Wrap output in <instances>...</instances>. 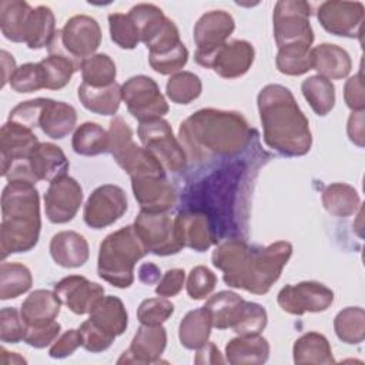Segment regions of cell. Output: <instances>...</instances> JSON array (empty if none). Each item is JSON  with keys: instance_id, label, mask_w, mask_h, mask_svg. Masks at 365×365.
Returning a JSON list of instances; mask_svg holds the SVG:
<instances>
[{"instance_id": "obj_1", "label": "cell", "mask_w": 365, "mask_h": 365, "mask_svg": "<svg viewBox=\"0 0 365 365\" xmlns=\"http://www.w3.org/2000/svg\"><path fill=\"white\" fill-rule=\"evenodd\" d=\"M291 255L292 245L288 241L252 247L244 240L230 238L212 252V265L222 271L228 287L262 295L278 281Z\"/></svg>"}, {"instance_id": "obj_2", "label": "cell", "mask_w": 365, "mask_h": 365, "mask_svg": "<svg viewBox=\"0 0 365 365\" xmlns=\"http://www.w3.org/2000/svg\"><path fill=\"white\" fill-rule=\"evenodd\" d=\"M251 133L252 130L241 113L217 108L195 111L178 128L187 158L195 163L242 153L251 141Z\"/></svg>"}, {"instance_id": "obj_3", "label": "cell", "mask_w": 365, "mask_h": 365, "mask_svg": "<svg viewBox=\"0 0 365 365\" xmlns=\"http://www.w3.org/2000/svg\"><path fill=\"white\" fill-rule=\"evenodd\" d=\"M264 143L285 157L305 155L312 145L309 121L291 90L281 84H267L257 97Z\"/></svg>"}, {"instance_id": "obj_4", "label": "cell", "mask_w": 365, "mask_h": 365, "mask_svg": "<svg viewBox=\"0 0 365 365\" xmlns=\"http://www.w3.org/2000/svg\"><path fill=\"white\" fill-rule=\"evenodd\" d=\"M0 257L33 250L40 237V195L33 184L7 182L1 194Z\"/></svg>"}, {"instance_id": "obj_5", "label": "cell", "mask_w": 365, "mask_h": 365, "mask_svg": "<svg viewBox=\"0 0 365 365\" xmlns=\"http://www.w3.org/2000/svg\"><path fill=\"white\" fill-rule=\"evenodd\" d=\"M145 254L148 251L134 225L123 227L108 234L100 244L98 277L117 288H128L134 282V267Z\"/></svg>"}, {"instance_id": "obj_6", "label": "cell", "mask_w": 365, "mask_h": 365, "mask_svg": "<svg viewBox=\"0 0 365 365\" xmlns=\"http://www.w3.org/2000/svg\"><path fill=\"white\" fill-rule=\"evenodd\" d=\"M311 6L302 0H279L275 3L272 24L278 48L305 47L314 43V30L309 23Z\"/></svg>"}, {"instance_id": "obj_7", "label": "cell", "mask_w": 365, "mask_h": 365, "mask_svg": "<svg viewBox=\"0 0 365 365\" xmlns=\"http://www.w3.org/2000/svg\"><path fill=\"white\" fill-rule=\"evenodd\" d=\"M101 44V29L96 19L77 14L70 17L61 30H57L50 41L48 51H61L74 60H83L96 54Z\"/></svg>"}, {"instance_id": "obj_8", "label": "cell", "mask_w": 365, "mask_h": 365, "mask_svg": "<svg viewBox=\"0 0 365 365\" xmlns=\"http://www.w3.org/2000/svg\"><path fill=\"white\" fill-rule=\"evenodd\" d=\"M138 138L168 173H182L187 167V154L174 137L170 123L164 118L140 123L137 128Z\"/></svg>"}, {"instance_id": "obj_9", "label": "cell", "mask_w": 365, "mask_h": 365, "mask_svg": "<svg viewBox=\"0 0 365 365\" xmlns=\"http://www.w3.org/2000/svg\"><path fill=\"white\" fill-rule=\"evenodd\" d=\"M121 96L128 113L140 123L163 118L168 113V103L158 84L148 76L130 77L121 84Z\"/></svg>"}, {"instance_id": "obj_10", "label": "cell", "mask_w": 365, "mask_h": 365, "mask_svg": "<svg viewBox=\"0 0 365 365\" xmlns=\"http://www.w3.org/2000/svg\"><path fill=\"white\" fill-rule=\"evenodd\" d=\"M278 305L291 315L327 311L334 302V291L317 281L288 284L278 292Z\"/></svg>"}, {"instance_id": "obj_11", "label": "cell", "mask_w": 365, "mask_h": 365, "mask_svg": "<svg viewBox=\"0 0 365 365\" xmlns=\"http://www.w3.org/2000/svg\"><path fill=\"white\" fill-rule=\"evenodd\" d=\"M134 230L148 252L160 257L173 255L181 251L174 231V221L163 214L140 211L134 221Z\"/></svg>"}, {"instance_id": "obj_12", "label": "cell", "mask_w": 365, "mask_h": 365, "mask_svg": "<svg viewBox=\"0 0 365 365\" xmlns=\"http://www.w3.org/2000/svg\"><path fill=\"white\" fill-rule=\"evenodd\" d=\"M127 208L128 201L124 190L114 184H104L90 194L83 218L88 227L101 230L120 220Z\"/></svg>"}, {"instance_id": "obj_13", "label": "cell", "mask_w": 365, "mask_h": 365, "mask_svg": "<svg viewBox=\"0 0 365 365\" xmlns=\"http://www.w3.org/2000/svg\"><path fill=\"white\" fill-rule=\"evenodd\" d=\"M365 7L361 1H324L317 10V19L325 31L339 36L355 38L361 37Z\"/></svg>"}, {"instance_id": "obj_14", "label": "cell", "mask_w": 365, "mask_h": 365, "mask_svg": "<svg viewBox=\"0 0 365 365\" xmlns=\"http://www.w3.org/2000/svg\"><path fill=\"white\" fill-rule=\"evenodd\" d=\"M255 50L247 40H232L225 43L214 53L195 58V61L215 71L222 78H238L244 76L252 66Z\"/></svg>"}, {"instance_id": "obj_15", "label": "cell", "mask_w": 365, "mask_h": 365, "mask_svg": "<svg viewBox=\"0 0 365 365\" xmlns=\"http://www.w3.org/2000/svg\"><path fill=\"white\" fill-rule=\"evenodd\" d=\"M83 202V188L70 175L53 180L44 194L46 217L53 224L71 221Z\"/></svg>"}, {"instance_id": "obj_16", "label": "cell", "mask_w": 365, "mask_h": 365, "mask_svg": "<svg viewBox=\"0 0 365 365\" xmlns=\"http://www.w3.org/2000/svg\"><path fill=\"white\" fill-rule=\"evenodd\" d=\"M131 178V188L141 211L163 214L177 202V190L165 174H141Z\"/></svg>"}, {"instance_id": "obj_17", "label": "cell", "mask_w": 365, "mask_h": 365, "mask_svg": "<svg viewBox=\"0 0 365 365\" xmlns=\"http://www.w3.org/2000/svg\"><path fill=\"white\" fill-rule=\"evenodd\" d=\"M235 29L232 16L224 10H211L204 13L194 26V43L197 46L194 58L214 53L224 46Z\"/></svg>"}, {"instance_id": "obj_18", "label": "cell", "mask_w": 365, "mask_h": 365, "mask_svg": "<svg viewBox=\"0 0 365 365\" xmlns=\"http://www.w3.org/2000/svg\"><path fill=\"white\" fill-rule=\"evenodd\" d=\"M54 292L61 304L77 315L90 314L104 298V288L81 275H68L60 279L54 285Z\"/></svg>"}, {"instance_id": "obj_19", "label": "cell", "mask_w": 365, "mask_h": 365, "mask_svg": "<svg viewBox=\"0 0 365 365\" xmlns=\"http://www.w3.org/2000/svg\"><path fill=\"white\" fill-rule=\"evenodd\" d=\"M167 345V331L163 325H144L137 329L133 341L118 364H157Z\"/></svg>"}, {"instance_id": "obj_20", "label": "cell", "mask_w": 365, "mask_h": 365, "mask_svg": "<svg viewBox=\"0 0 365 365\" xmlns=\"http://www.w3.org/2000/svg\"><path fill=\"white\" fill-rule=\"evenodd\" d=\"M174 231L182 248L197 252L207 251L215 242L210 215L202 211H181L174 220Z\"/></svg>"}, {"instance_id": "obj_21", "label": "cell", "mask_w": 365, "mask_h": 365, "mask_svg": "<svg viewBox=\"0 0 365 365\" xmlns=\"http://www.w3.org/2000/svg\"><path fill=\"white\" fill-rule=\"evenodd\" d=\"M38 143L33 130L7 120L0 130V171L4 173L14 161L30 158Z\"/></svg>"}, {"instance_id": "obj_22", "label": "cell", "mask_w": 365, "mask_h": 365, "mask_svg": "<svg viewBox=\"0 0 365 365\" xmlns=\"http://www.w3.org/2000/svg\"><path fill=\"white\" fill-rule=\"evenodd\" d=\"M50 255L63 268H78L90 257L88 242L76 231H60L50 241Z\"/></svg>"}, {"instance_id": "obj_23", "label": "cell", "mask_w": 365, "mask_h": 365, "mask_svg": "<svg viewBox=\"0 0 365 365\" xmlns=\"http://www.w3.org/2000/svg\"><path fill=\"white\" fill-rule=\"evenodd\" d=\"M311 57L312 70H317L318 76L328 80L345 78L352 68V61L348 51L336 44H318L311 48Z\"/></svg>"}, {"instance_id": "obj_24", "label": "cell", "mask_w": 365, "mask_h": 365, "mask_svg": "<svg viewBox=\"0 0 365 365\" xmlns=\"http://www.w3.org/2000/svg\"><path fill=\"white\" fill-rule=\"evenodd\" d=\"M30 167L37 181H48L66 175L68 160L63 150L53 143H38L30 155Z\"/></svg>"}, {"instance_id": "obj_25", "label": "cell", "mask_w": 365, "mask_h": 365, "mask_svg": "<svg viewBox=\"0 0 365 365\" xmlns=\"http://www.w3.org/2000/svg\"><path fill=\"white\" fill-rule=\"evenodd\" d=\"M60 307L61 301L54 291L36 289L23 301L20 314L29 327L46 325L56 321Z\"/></svg>"}, {"instance_id": "obj_26", "label": "cell", "mask_w": 365, "mask_h": 365, "mask_svg": "<svg viewBox=\"0 0 365 365\" xmlns=\"http://www.w3.org/2000/svg\"><path fill=\"white\" fill-rule=\"evenodd\" d=\"M247 301L232 291H220L208 298L204 308L211 317L212 327L217 329L232 328L241 318Z\"/></svg>"}, {"instance_id": "obj_27", "label": "cell", "mask_w": 365, "mask_h": 365, "mask_svg": "<svg viewBox=\"0 0 365 365\" xmlns=\"http://www.w3.org/2000/svg\"><path fill=\"white\" fill-rule=\"evenodd\" d=\"M269 356V344L261 335L232 338L225 345V361L231 365H259Z\"/></svg>"}, {"instance_id": "obj_28", "label": "cell", "mask_w": 365, "mask_h": 365, "mask_svg": "<svg viewBox=\"0 0 365 365\" xmlns=\"http://www.w3.org/2000/svg\"><path fill=\"white\" fill-rule=\"evenodd\" d=\"M88 315V321L114 338L124 334L128 325L127 309L123 301L114 295L104 297Z\"/></svg>"}, {"instance_id": "obj_29", "label": "cell", "mask_w": 365, "mask_h": 365, "mask_svg": "<svg viewBox=\"0 0 365 365\" xmlns=\"http://www.w3.org/2000/svg\"><path fill=\"white\" fill-rule=\"evenodd\" d=\"M77 96L83 107L100 115H114L123 100L121 86L118 83L108 87H91L81 83L77 88Z\"/></svg>"}, {"instance_id": "obj_30", "label": "cell", "mask_w": 365, "mask_h": 365, "mask_svg": "<svg viewBox=\"0 0 365 365\" xmlns=\"http://www.w3.org/2000/svg\"><path fill=\"white\" fill-rule=\"evenodd\" d=\"M76 121L77 113L71 104L48 98L38 127L47 137L53 140H61L74 130Z\"/></svg>"}, {"instance_id": "obj_31", "label": "cell", "mask_w": 365, "mask_h": 365, "mask_svg": "<svg viewBox=\"0 0 365 365\" xmlns=\"http://www.w3.org/2000/svg\"><path fill=\"white\" fill-rule=\"evenodd\" d=\"M294 362L298 365H331L335 364L328 339L319 332H307L301 335L292 346Z\"/></svg>"}, {"instance_id": "obj_32", "label": "cell", "mask_w": 365, "mask_h": 365, "mask_svg": "<svg viewBox=\"0 0 365 365\" xmlns=\"http://www.w3.org/2000/svg\"><path fill=\"white\" fill-rule=\"evenodd\" d=\"M33 7L23 0L0 1L1 34L14 43H24L26 29Z\"/></svg>"}, {"instance_id": "obj_33", "label": "cell", "mask_w": 365, "mask_h": 365, "mask_svg": "<svg viewBox=\"0 0 365 365\" xmlns=\"http://www.w3.org/2000/svg\"><path fill=\"white\" fill-rule=\"evenodd\" d=\"M211 328V317L204 307L188 311L178 327L180 344L187 349H198L208 342Z\"/></svg>"}, {"instance_id": "obj_34", "label": "cell", "mask_w": 365, "mask_h": 365, "mask_svg": "<svg viewBox=\"0 0 365 365\" xmlns=\"http://www.w3.org/2000/svg\"><path fill=\"white\" fill-rule=\"evenodd\" d=\"M321 201L327 212L335 217H349L355 214L361 205L358 191L345 182H334L324 188Z\"/></svg>"}, {"instance_id": "obj_35", "label": "cell", "mask_w": 365, "mask_h": 365, "mask_svg": "<svg viewBox=\"0 0 365 365\" xmlns=\"http://www.w3.org/2000/svg\"><path fill=\"white\" fill-rule=\"evenodd\" d=\"M56 31V19L51 9L47 6H37L30 13L24 43L31 50L48 47Z\"/></svg>"}, {"instance_id": "obj_36", "label": "cell", "mask_w": 365, "mask_h": 365, "mask_svg": "<svg viewBox=\"0 0 365 365\" xmlns=\"http://www.w3.org/2000/svg\"><path fill=\"white\" fill-rule=\"evenodd\" d=\"M43 76H44V88L60 90L68 84L71 76L81 70V63L60 53H51L40 61Z\"/></svg>"}, {"instance_id": "obj_37", "label": "cell", "mask_w": 365, "mask_h": 365, "mask_svg": "<svg viewBox=\"0 0 365 365\" xmlns=\"http://www.w3.org/2000/svg\"><path fill=\"white\" fill-rule=\"evenodd\" d=\"M140 145L133 140V130L123 117H114L108 128V153L124 170Z\"/></svg>"}, {"instance_id": "obj_38", "label": "cell", "mask_w": 365, "mask_h": 365, "mask_svg": "<svg viewBox=\"0 0 365 365\" xmlns=\"http://www.w3.org/2000/svg\"><path fill=\"white\" fill-rule=\"evenodd\" d=\"M304 98L317 115H327L335 106V87L331 80L322 76H311L301 84Z\"/></svg>"}, {"instance_id": "obj_39", "label": "cell", "mask_w": 365, "mask_h": 365, "mask_svg": "<svg viewBox=\"0 0 365 365\" xmlns=\"http://www.w3.org/2000/svg\"><path fill=\"white\" fill-rule=\"evenodd\" d=\"M71 147L76 154L87 157L108 153V131L97 123L86 121L74 131Z\"/></svg>"}, {"instance_id": "obj_40", "label": "cell", "mask_w": 365, "mask_h": 365, "mask_svg": "<svg viewBox=\"0 0 365 365\" xmlns=\"http://www.w3.org/2000/svg\"><path fill=\"white\" fill-rule=\"evenodd\" d=\"M33 285L30 269L20 262L0 264V299H13L27 292Z\"/></svg>"}, {"instance_id": "obj_41", "label": "cell", "mask_w": 365, "mask_h": 365, "mask_svg": "<svg viewBox=\"0 0 365 365\" xmlns=\"http://www.w3.org/2000/svg\"><path fill=\"white\" fill-rule=\"evenodd\" d=\"M336 336L349 345H358L365 339V311L361 307H346L334 318Z\"/></svg>"}, {"instance_id": "obj_42", "label": "cell", "mask_w": 365, "mask_h": 365, "mask_svg": "<svg viewBox=\"0 0 365 365\" xmlns=\"http://www.w3.org/2000/svg\"><path fill=\"white\" fill-rule=\"evenodd\" d=\"M128 14L138 29L140 40L145 46L161 31L168 19L160 7L148 3H140L133 6Z\"/></svg>"}, {"instance_id": "obj_43", "label": "cell", "mask_w": 365, "mask_h": 365, "mask_svg": "<svg viewBox=\"0 0 365 365\" xmlns=\"http://www.w3.org/2000/svg\"><path fill=\"white\" fill-rule=\"evenodd\" d=\"M83 83L91 87H108L115 83L117 68L110 56L96 53L81 63Z\"/></svg>"}, {"instance_id": "obj_44", "label": "cell", "mask_w": 365, "mask_h": 365, "mask_svg": "<svg viewBox=\"0 0 365 365\" xmlns=\"http://www.w3.org/2000/svg\"><path fill=\"white\" fill-rule=\"evenodd\" d=\"M202 83L200 77L191 71H178L173 74L165 84L167 97L177 104H190L200 97Z\"/></svg>"}, {"instance_id": "obj_45", "label": "cell", "mask_w": 365, "mask_h": 365, "mask_svg": "<svg viewBox=\"0 0 365 365\" xmlns=\"http://www.w3.org/2000/svg\"><path fill=\"white\" fill-rule=\"evenodd\" d=\"M275 66L285 76H302L312 70L311 48L297 46L278 48Z\"/></svg>"}, {"instance_id": "obj_46", "label": "cell", "mask_w": 365, "mask_h": 365, "mask_svg": "<svg viewBox=\"0 0 365 365\" xmlns=\"http://www.w3.org/2000/svg\"><path fill=\"white\" fill-rule=\"evenodd\" d=\"M108 27L111 40L120 48L131 50L141 41L138 29L128 13H111L108 16Z\"/></svg>"}, {"instance_id": "obj_47", "label": "cell", "mask_w": 365, "mask_h": 365, "mask_svg": "<svg viewBox=\"0 0 365 365\" xmlns=\"http://www.w3.org/2000/svg\"><path fill=\"white\" fill-rule=\"evenodd\" d=\"M268 315L262 305L257 302L247 301L245 309L240 318V321L232 327L234 332L241 336L259 335L267 327Z\"/></svg>"}, {"instance_id": "obj_48", "label": "cell", "mask_w": 365, "mask_h": 365, "mask_svg": "<svg viewBox=\"0 0 365 365\" xmlns=\"http://www.w3.org/2000/svg\"><path fill=\"white\" fill-rule=\"evenodd\" d=\"M10 87L16 93H33L44 88V76L40 63H26L17 67L10 78Z\"/></svg>"}, {"instance_id": "obj_49", "label": "cell", "mask_w": 365, "mask_h": 365, "mask_svg": "<svg viewBox=\"0 0 365 365\" xmlns=\"http://www.w3.org/2000/svg\"><path fill=\"white\" fill-rule=\"evenodd\" d=\"M174 314V305L164 297L144 299L137 309V319L144 325H163Z\"/></svg>"}, {"instance_id": "obj_50", "label": "cell", "mask_w": 365, "mask_h": 365, "mask_svg": "<svg viewBox=\"0 0 365 365\" xmlns=\"http://www.w3.org/2000/svg\"><path fill=\"white\" fill-rule=\"evenodd\" d=\"M150 66L154 71L163 76L175 74L182 70L188 61V50L184 43H180L173 50L163 54H148Z\"/></svg>"}, {"instance_id": "obj_51", "label": "cell", "mask_w": 365, "mask_h": 365, "mask_svg": "<svg viewBox=\"0 0 365 365\" xmlns=\"http://www.w3.org/2000/svg\"><path fill=\"white\" fill-rule=\"evenodd\" d=\"M217 284V277L215 274L204 267V265H197L194 267L187 278V294L191 299L200 301L207 298L215 288Z\"/></svg>"}, {"instance_id": "obj_52", "label": "cell", "mask_w": 365, "mask_h": 365, "mask_svg": "<svg viewBox=\"0 0 365 365\" xmlns=\"http://www.w3.org/2000/svg\"><path fill=\"white\" fill-rule=\"evenodd\" d=\"M48 103V98H33L19 103L9 114V121L24 125L30 130L40 125L41 114Z\"/></svg>"}, {"instance_id": "obj_53", "label": "cell", "mask_w": 365, "mask_h": 365, "mask_svg": "<svg viewBox=\"0 0 365 365\" xmlns=\"http://www.w3.org/2000/svg\"><path fill=\"white\" fill-rule=\"evenodd\" d=\"M26 322L21 314L13 307L0 311V339L4 344H19L24 339Z\"/></svg>"}, {"instance_id": "obj_54", "label": "cell", "mask_w": 365, "mask_h": 365, "mask_svg": "<svg viewBox=\"0 0 365 365\" xmlns=\"http://www.w3.org/2000/svg\"><path fill=\"white\" fill-rule=\"evenodd\" d=\"M80 335H81V346L93 354L103 352L111 346L114 342V336L106 334L100 328H97L91 321H84L80 328Z\"/></svg>"}, {"instance_id": "obj_55", "label": "cell", "mask_w": 365, "mask_h": 365, "mask_svg": "<svg viewBox=\"0 0 365 365\" xmlns=\"http://www.w3.org/2000/svg\"><path fill=\"white\" fill-rule=\"evenodd\" d=\"M60 332H61V325L57 321H53L46 325H37V327L26 325V334L23 341L33 348L41 349L51 345L57 339Z\"/></svg>"}, {"instance_id": "obj_56", "label": "cell", "mask_w": 365, "mask_h": 365, "mask_svg": "<svg viewBox=\"0 0 365 365\" xmlns=\"http://www.w3.org/2000/svg\"><path fill=\"white\" fill-rule=\"evenodd\" d=\"M81 346V335L78 329H67L60 334L57 339L51 344L48 355L54 359H63L70 356L77 348Z\"/></svg>"}, {"instance_id": "obj_57", "label": "cell", "mask_w": 365, "mask_h": 365, "mask_svg": "<svg viewBox=\"0 0 365 365\" xmlns=\"http://www.w3.org/2000/svg\"><path fill=\"white\" fill-rule=\"evenodd\" d=\"M185 282V272L182 268H171L165 271L155 287V294L164 298L175 297L180 294Z\"/></svg>"}, {"instance_id": "obj_58", "label": "cell", "mask_w": 365, "mask_h": 365, "mask_svg": "<svg viewBox=\"0 0 365 365\" xmlns=\"http://www.w3.org/2000/svg\"><path fill=\"white\" fill-rule=\"evenodd\" d=\"M344 100L345 104L352 111H364L365 108V94H364V83H362V71L349 77L344 87Z\"/></svg>"}, {"instance_id": "obj_59", "label": "cell", "mask_w": 365, "mask_h": 365, "mask_svg": "<svg viewBox=\"0 0 365 365\" xmlns=\"http://www.w3.org/2000/svg\"><path fill=\"white\" fill-rule=\"evenodd\" d=\"M346 133L349 140L358 145L364 147L365 140V131H364V111H352V114L348 118L346 124Z\"/></svg>"}, {"instance_id": "obj_60", "label": "cell", "mask_w": 365, "mask_h": 365, "mask_svg": "<svg viewBox=\"0 0 365 365\" xmlns=\"http://www.w3.org/2000/svg\"><path fill=\"white\" fill-rule=\"evenodd\" d=\"M195 364H224L225 359L222 358L220 349L212 344L207 342L201 348L197 349V355L194 359Z\"/></svg>"}, {"instance_id": "obj_61", "label": "cell", "mask_w": 365, "mask_h": 365, "mask_svg": "<svg viewBox=\"0 0 365 365\" xmlns=\"http://www.w3.org/2000/svg\"><path fill=\"white\" fill-rule=\"evenodd\" d=\"M138 278L143 284L145 285H153L157 284L161 278V271L160 268L153 264V262H144L138 268Z\"/></svg>"}, {"instance_id": "obj_62", "label": "cell", "mask_w": 365, "mask_h": 365, "mask_svg": "<svg viewBox=\"0 0 365 365\" xmlns=\"http://www.w3.org/2000/svg\"><path fill=\"white\" fill-rule=\"evenodd\" d=\"M1 66H3V80H1V87H4L7 83H10V78L13 73L16 71V61L10 53L6 50H1Z\"/></svg>"}, {"instance_id": "obj_63", "label": "cell", "mask_w": 365, "mask_h": 365, "mask_svg": "<svg viewBox=\"0 0 365 365\" xmlns=\"http://www.w3.org/2000/svg\"><path fill=\"white\" fill-rule=\"evenodd\" d=\"M0 352H1V364H4V365H14V364H26L27 361L23 358V356H20L19 354H16V352H9V351H6L4 348H1L0 349Z\"/></svg>"}]
</instances>
